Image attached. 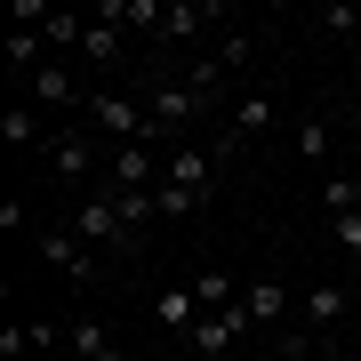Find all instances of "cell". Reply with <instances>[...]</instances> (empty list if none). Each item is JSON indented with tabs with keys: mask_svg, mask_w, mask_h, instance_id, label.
Here are the masks:
<instances>
[{
	"mask_svg": "<svg viewBox=\"0 0 361 361\" xmlns=\"http://www.w3.org/2000/svg\"><path fill=\"white\" fill-rule=\"evenodd\" d=\"M65 225H73L89 249H104V257H137V249H145V233L121 217V201H113V193H80V209H73Z\"/></svg>",
	"mask_w": 361,
	"mask_h": 361,
	"instance_id": "1",
	"label": "cell"
},
{
	"mask_svg": "<svg viewBox=\"0 0 361 361\" xmlns=\"http://www.w3.org/2000/svg\"><path fill=\"white\" fill-rule=\"evenodd\" d=\"M80 121H89L104 145H161V129H153V104H137V97H121V89H97Z\"/></svg>",
	"mask_w": 361,
	"mask_h": 361,
	"instance_id": "2",
	"label": "cell"
},
{
	"mask_svg": "<svg viewBox=\"0 0 361 361\" xmlns=\"http://www.w3.org/2000/svg\"><path fill=\"white\" fill-rule=\"evenodd\" d=\"M145 104H153V129H161V145H169V153H177V137H185V129H193V121L209 113V97H201L185 73L153 80V97H145Z\"/></svg>",
	"mask_w": 361,
	"mask_h": 361,
	"instance_id": "3",
	"label": "cell"
},
{
	"mask_svg": "<svg viewBox=\"0 0 361 361\" xmlns=\"http://www.w3.org/2000/svg\"><path fill=\"white\" fill-rule=\"evenodd\" d=\"M32 249H40V265H56L65 281H97L104 273V249H89L73 225H32Z\"/></svg>",
	"mask_w": 361,
	"mask_h": 361,
	"instance_id": "4",
	"label": "cell"
},
{
	"mask_svg": "<svg viewBox=\"0 0 361 361\" xmlns=\"http://www.w3.org/2000/svg\"><path fill=\"white\" fill-rule=\"evenodd\" d=\"M97 153H104L97 129H56V137H49V177L65 185V193H80V185L97 177Z\"/></svg>",
	"mask_w": 361,
	"mask_h": 361,
	"instance_id": "5",
	"label": "cell"
},
{
	"mask_svg": "<svg viewBox=\"0 0 361 361\" xmlns=\"http://www.w3.org/2000/svg\"><path fill=\"white\" fill-rule=\"evenodd\" d=\"M161 185V161L145 145H104V193H153Z\"/></svg>",
	"mask_w": 361,
	"mask_h": 361,
	"instance_id": "6",
	"label": "cell"
},
{
	"mask_svg": "<svg viewBox=\"0 0 361 361\" xmlns=\"http://www.w3.org/2000/svg\"><path fill=\"white\" fill-rule=\"evenodd\" d=\"M209 25H233V8H225V0H209V8H201V0H169L153 40H193V32H209Z\"/></svg>",
	"mask_w": 361,
	"mask_h": 361,
	"instance_id": "7",
	"label": "cell"
},
{
	"mask_svg": "<svg viewBox=\"0 0 361 361\" xmlns=\"http://www.w3.org/2000/svg\"><path fill=\"white\" fill-rule=\"evenodd\" d=\"M161 185H185V193H217V153H193V145H177V153H161Z\"/></svg>",
	"mask_w": 361,
	"mask_h": 361,
	"instance_id": "8",
	"label": "cell"
},
{
	"mask_svg": "<svg viewBox=\"0 0 361 361\" xmlns=\"http://www.w3.org/2000/svg\"><path fill=\"white\" fill-rule=\"evenodd\" d=\"M153 322H161L169 337H185V345H193V329H201V297H193V281H169V289L153 297Z\"/></svg>",
	"mask_w": 361,
	"mask_h": 361,
	"instance_id": "9",
	"label": "cell"
},
{
	"mask_svg": "<svg viewBox=\"0 0 361 361\" xmlns=\"http://www.w3.org/2000/svg\"><path fill=\"white\" fill-rule=\"evenodd\" d=\"M25 97H32V104H80V113H89V97H80V80H73L65 56H49V65L25 80Z\"/></svg>",
	"mask_w": 361,
	"mask_h": 361,
	"instance_id": "10",
	"label": "cell"
},
{
	"mask_svg": "<svg viewBox=\"0 0 361 361\" xmlns=\"http://www.w3.org/2000/svg\"><path fill=\"white\" fill-rule=\"evenodd\" d=\"M241 329H249V305H233V313H201V329H193V353H201V361H225Z\"/></svg>",
	"mask_w": 361,
	"mask_h": 361,
	"instance_id": "11",
	"label": "cell"
},
{
	"mask_svg": "<svg viewBox=\"0 0 361 361\" xmlns=\"http://www.w3.org/2000/svg\"><path fill=\"white\" fill-rule=\"evenodd\" d=\"M241 305H249V329H281L289 322V281H241Z\"/></svg>",
	"mask_w": 361,
	"mask_h": 361,
	"instance_id": "12",
	"label": "cell"
},
{
	"mask_svg": "<svg viewBox=\"0 0 361 361\" xmlns=\"http://www.w3.org/2000/svg\"><path fill=\"white\" fill-rule=\"evenodd\" d=\"M0 137H8L16 153H32V145L49 153V137H56V129H40V113H32V104H8V113H0Z\"/></svg>",
	"mask_w": 361,
	"mask_h": 361,
	"instance_id": "13",
	"label": "cell"
},
{
	"mask_svg": "<svg viewBox=\"0 0 361 361\" xmlns=\"http://www.w3.org/2000/svg\"><path fill=\"white\" fill-rule=\"evenodd\" d=\"M80 56H89L97 73H113L121 56H129V32H121V25H97V16H89V40H80Z\"/></svg>",
	"mask_w": 361,
	"mask_h": 361,
	"instance_id": "14",
	"label": "cell"
},
{
	"mask_svg": "<svg viewBox=\"0 0 361 361\" xmlns=\"http://www.w3.org/2000/svg\"><path fill=\"white\" fill-rule=\"evenodd\" d=\"M345 313H353V289H345V281H322V289H305V322H313V329L345 322Z\"/></svg>",
	"mask_w": 361,
	"mask_h": 361,
	"instance_id": "15",
	"label": "cell"
},
{
	"mask_svg": "<svg viewBox=\"0 0 361 361\" xmlns=\"http://www.w3.org/2000/svg\"><path fill=\"white\" fill-rule=\"evenodd\" d=\"M65 337H73V353H80V361H129V353L113 345V329H104V322H73Z\"/></svg>",
	"mask_w": 361,
	"mask_h": 361,
	"instance_id": "16",
	"label": "cell"
},
{
	"mask_svg": "<svg viewBox=\"0 0 361 361\" xmlns=\"http://www.w3.org/2000/svg\"><path fill=\"white\" fill-rule=\"evenodd\" d=\"M193 297H201V313H233L241 305V281L233 273H193Z\"/></svg>",
	"mask_w": 361,
	"mask_h": 361,
	"instance_id": "17",
	"label": "cell"
},
{
	"mask_svg": "<svg viewBox=\"0 0 361 361\" xmlns=\"http://www.w3.org/2000/svg\"><path fill=\"white\" fill-rule=\"evenodd\" d=\"M265 121H273V97H265V89H249L241 104H233V145H241V137H257Z\"/></svg>",
	"mask_w": 361,
	"mask_h": 361,
	"instance_id": "18",
	"label": "cell"
},
{
	"mask_svg": "<svg viewBox=\"0 0 361 361\" xmlns=\"http://www.w3.org/2000/svg\"><path fill=\"white\" fill-rule=\"evenodd\" d=\"M209 65H217V80H233V73L249 65V32H225L217 49H209Z\"/></svg>",
	"mask_w": 361,
	"mask_h": 361,
	"instance_id": "19",
	"label": "cell"
},
{
	"mask_svg": "<svg viewBox=\"0 0 361 361\" xmlns=\"http://www.w3.org/2000/svg\"><path fill=\"white\" fill-rule=\"evenodd\" d=\"M201 193H185V185H153V217H193Z\"/></svg>",
	"mask_w": 361,
	"mask_h": 361,
	"instance_id": "20",
	"label": "cell"
},
{
	"mask_svg": "<svg viewBox=\"0 0 361 361\" xmlns=\"http://www.w3.org/2000/svg\"><path fill=\"white\" fill-rule=\"evenodd\" d=\"M322 201H329V217H353V209H361V177H329Z\"/></svg>",
	"mask_w": 361,
	"mask_h": 361,
	"instance_id": "21",
	"label": "cell"
},
{
	"mask_svg": "<svg viewBox=\"0 0 361 361\" xmlns=\"http://www.w3.org/2000/svg\"><path fill=\"white\" fill-rule=\"evenodd\" d=\"M297 153H305V161H322V153H329V121H322V113L297 121Z\"/></svg>",
	"mask_w": 361,
	"mask_h": 361,
	"instance_id": "22",
	"label": "cell"
},
{
	"mask_svg": "<svg viewBox=\"0 0 361 361\" xmlns=\"http://www.w3.org/2000/svg\"><path fill=\"white\" fill-rule=\"evenodd\" d=\"M337 249H345V257H361V209H353V217H337Z\"/></svg>",
	"mask_w": 361,
	"mask_h": 361,
	"instance_id": "23",
	"label": "cell"
}]
</instances>
